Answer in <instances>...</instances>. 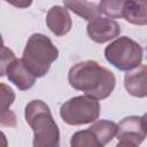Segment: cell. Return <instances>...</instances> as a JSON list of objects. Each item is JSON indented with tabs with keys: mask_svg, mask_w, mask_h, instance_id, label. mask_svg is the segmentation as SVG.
I'll use <instances>...</instances> for the list:
<instances>
[{
	"mask_svg": "<svg viewBox=\"0 0 147 147\" xmlns=\"http://www.w3.org/2000/svg\"><path fill=\"white\" fill-rule=\"evenodd\" d=\"M70 144L72 147H100L95 136L90 127L87 130L76 132L72 136Z\"/></svg>",
	"mask_w": 147,
	"mask_h": 147,
	"instance_id": "15",
	"label": "cell"
},
{
	"mask_svg": "<svg viewBox=\"0 0 147 147\" xmlns=\"http://www.w3.org/2000/svg\"><path fill=\"white\" fill-rule=\"evenodd\" d=\"M16 57H15V55H14V53L9 49V48H7L6 46H2V56H1V76H3L5 75V70H6V68L8 67V64L13 61V60H15Z\"/></svg>",
	"mask_w": 147,
	"mask_h": 147,
	"instance_id": "17",
	"label": "cell"
},
{
	"mask_svg": "<svg viewBox=\"0 0 147 147\" xmlns=\"http://www.w3.org/2000/svg\"><path fill=\"white\" fill-rule=\"evenodd\" d=\"M5 1L17 8H28L31 6L33 0H5Z\"/></svg>",
	"mask_w": 147,
	"mask_h": 147,
	"instance_id": "19",
	"label": "cell"
},
{
	"mask_svg": "<svg viewBox=\"0 0 147 147\" xmlns=\"http://www.w3.org/2000/svg\"><path fill=\"white\" fill-rule=\"evenodd\" d=\"M141 122H142V126H144V130L147 134V113L141 117Z\"/></svg>",
	"mask_w": 147,
	"mask_h": 147,
	"instance_id": "20",
	"label": "cell"
},
{
	"mask_svg": "<svg viewBox=\"0 0 147 147\" xmlns=\"http://www.w3.org/2000/svg\"><path fill=\"white\" fill-rule=\"evenodd\" d=\"M0 90H1L0 91L1 92V111H6L13 105L15 100V94L13 90L3 83L0 84Z\"/></svg>",
	"mask_w": 147,
	"mask_h": 147,
	"instance_id": "16",
	"label": "cell"
},
{
	"mask_svg": "<svg viewBox=\"0 0 147 147\" xmlns=\"http://www.w3.org/2000/svg\"><path fill=\"white\" fill-rule=\"evenodd\" d=\"M116 137L118 140L117 142L118 146H125V147L139 146L146 137L141 117L129 116L122 119L118 124Z\"/></svg>",
	"mask_w": 147,
	"mask_h": 147,
	"instance_id": "6",
	"label": "cell"
},
{
	"mask_svg": "<svg viewBox=\"0 0 147 147\" xmlns=\"http://www.w3.org/2000/svg\"><path fill=\"white\" fill-rule=\"evenodd\" d=\"M90 129L93 132V134L95 136L100 147H102V146L107 145L114 137H116L118 125L110 121L100 119V121L94 122L90 126Z\"/></svg>",
	"mask_w": 147,
	"mask_h": 147,
	"instance_id": "13",
	"label": "cell"
},
{
	"mask_svg": "<svg viewBox=\"0 0 147 147\" xmlns=\"http://www.w3.org/2000/svg\"><path fill=\"white\" fill-rule=\"evenodd\" d=\"M124 86L127 93L136 98L147 96V65L140 64L127 71L124 77Z\"/></svg>",
	"mask_w": 147,
	"mask_h": 147,
	"instance_id": "9",
	"label": "cell"
},
{
	"mask_svg": "<svg viewBox=\"0 0 147 147\" xmlns=\"http://www.w3.org/2000/svg\"><path fill=\"white\" fill-rule=\"evenodd\" d=\"M63 3L65 8L70 9L71 11L88 22L100 16L99 7L88 0H63Z\"/></svg>",
	"mask_w": 147,
	"mask_h": 147,
	"instance_id": "12",
	"label": "cell"
},
{
	"mask_svg": "<svg viewBox=\"0 0 147 147\" xmlns=\"http://www.w3.org/2000/svg\"><path fill=\"white\" fill-rule=\"evenodd\" d=\"M1 125L9 126V127L16 126V117L11 110L8 109L6 111H1Z\"/></svg>",
	"mask_w": 147,
	"mask_h": 147,
	"instance_id": "18",
	"label": "cell"
},
{
	"mask_svg": "<svg viewBox=\"0 0 147 147\" xmlns=\"http://www.w3.org/2000/svg\"><path fill=\"white\" fill-rule=\"evenodd\" d=\"M123 17L131 24H147V0H127L124 6Z\"/></svg>",
	"mask_w": 147,
	"mask_h": 147,
	"instance_id": "11",
	"label": "cell"
},
{
	"mask_svg": "<svg viewBox=\"0 0 147 147\" xmlns=\"http://www.w3.org/2000/svg\"><path fill=\"white\" fill-rule=\"evenodd\" d=\"M70 85L96 100L108 98L115 87L114 74L94 60L76 63L68 75Z\"/></svg>",
	"mask_w": 147,
	"mask_h": 147,
	"instance_id": "1",
	"label": "cell"
},
{
	"mask_svg": "<svg viewBox=\"0 0 147 147\" xmlns=\"http://www.w3.org/2000/svg\"><path fill=\"white\" fill-rule=\"evenodd\" d=\"M107 61L115 68L130 71L141 64L142 48L129 37H119L105 49Z\"/></svg>",
	"mask_w": 147,
	"mask_h": 147,
	"instance_id": "4",
	"label": "cell"
},
{
	"mask_svg": "<svg viewBox=\"0 0 147 147\" xmlns=\"http://www.w3.org/2000/svg\"><path fill=\"white\" fill-rule=\"evenodd\" d=\"M60 115L69 125L88 124L98 119L100 115L99 101L88 95L75 96L61 106Z\"/></svg>",
	"mask_w": 147,
	"mask_h": 147,
	"instance_id": "5",
	"label": "cell"
},
{
	"mask_svg": "<svg viewBox=\"0 0 147 147\" xmlns=\"http://www.w3.org/2000/svg\"><path fill=\"white\" fill-rule=\"evenodd\" d=\"M57 56L59 49L48 37L41 33H33L26 42L22 61L32 75L42 77L48 72L51 64Z\"/></svg>",
	"mask_w": 147,
	"mask_h": 147,
	"instance_id": "3",
	"label": "cell"
},
{
	"mask_svg": "<svg viewBox=\"0 0 147 147\" xmlns=\"http://www.w3.org/2000/svg\"><path fill=\"white\" fill-rule=\"evenodd\" d=\"M46 24L48 29L57 37L67 34L72 26L71 17L68 10L60 6H54L48 10L46 16Z\"/></svg>",
	"mask_w": 147,
	"mask_h": 147,
	"instance_id": "10",
	"label": "cell"
},
{
	"mask_svg": "<svg viewBox=\"0 0 147 147\" xmlns=\"http://www.w3.org/2000/svg\"><path fill=\"white\" fill-rule=\"evenodd\" d=\"M25 121L33 131L34 147H55L60 142V131L49 107L41 100H32L25 107Z\"/></svg>",
	"mask_w": 147,
	"mask_h": 147,
	"instance_id": "2",
	"label": "cell"
},
{
	"mask_svg": "<svg viewBox=\"0 0 147 147\" xmlns=\"http://www.w3.org/2000/svg\"><path fill=\"white\" fill-rule=\"evenodd\" d=\"M119 33H121L119 24L116 21L108 17L98 16L92 21H90L87 24L88 37L98 44L107 42L118 37Z\"/></svg>",
	"mask_w": 147,
	"mask_h": 147,
	"instance_id": "7",
	"label": "cell"
},
{
	"mask_svg": "<svg viewBox=\"0 0 147 147\" xmlns=\"http://www.w3.org/2000/svg\"><path fill=\"white\" fill-rule=\"evenodd\" d=\"M127 0H100L99 10L109 18L123 17V10Z\"/></svg>",
	"mask_w": 147,
	"mask_h": 147,
	"instance_id": "14",
	"label": "cell"
},
{
	"mask_svg": "<svg viewBox=\"0 0 147 147\" xmlns=\"http://www.w3.org/2000/svg\"><path fill=\"white\" fill-rule=\"evenodd\" d=\"M5 75H7L8 79L18 87L21 91H25L31 88L36 83V76L32 75L28 68L24 65L22 59L13 60L5 70Z\"/></svg>",
	"mask_w": 147,
	"mask_h": 147,
	"instance_id": "8",
	"label": "cell"
}]
</instances>
